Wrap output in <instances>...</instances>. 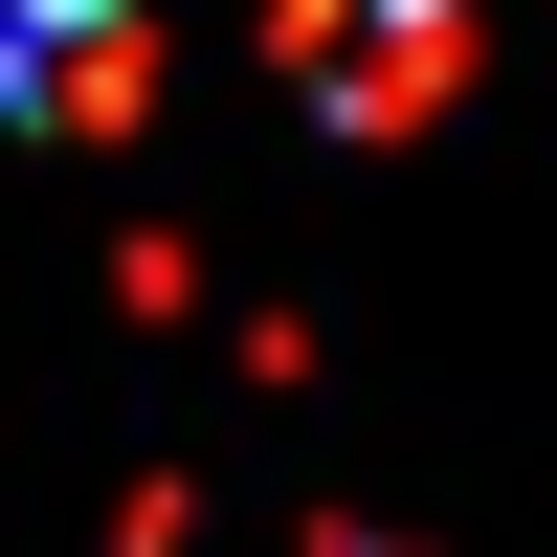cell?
I'll list each match as a JSON object with an SVG mask.
<instances>
[{
	"label": "cell",
	"instance_id": "2",
	"mask_svg": "<svg viewBox=\"0 0 557 557\" xmlns=\"http://www.w3.org/2000/svg\"><path fill=\"white\" fill-rule=\"evenodd\" d=\"M134 67H157L134 0H0V112H23V134H112Z\"/></svg>",
	"mask_w": 557,
	"mask_h": 557
},
{
	"label": "cell",
	"instance_id": "1",
	"mask_svg": "<svg viewBox=\"0 0 557 557\" xmlns=\"http://www.w3.org/2000/svg\"><path fill=\"white\" fill-rule=\"evenodd\" d=\"M290 67L335 89V134H401L446 67H469V23H446V0H290Z\"/></svg>",
	"mask_w": 557,
	"mask_h": 557
}]
</instances>
